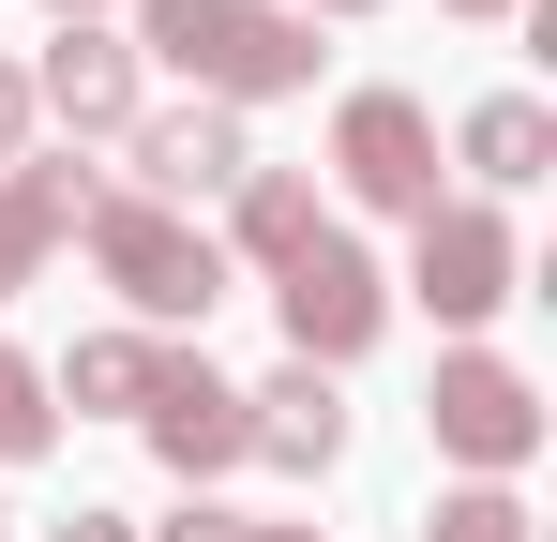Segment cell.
Returning a JSON list of instances; mask_svg holds the SVG:
<instances>
[{
    "label": "cell",
    "instance_id": "6da1fadb",
    "mask_svg": "<svg viewBox=\"0 0 557 542\" xmlns=\"http://www.w3.org/2000/svg\"><path fill=\"white\" fill-rule=\"evenodd\" d=\"M136 61L196 76V106H272V90H317V15L301 0H136L121 30Z\"/></svg>",
    "mask_w": 557,
    "mask_h": 542
},
{
    "label": "cell",
    "instance_id": "7a4b0ae2",
    "mask_svg": "<svg viewBox=\"0 0 557 542\" xmlns=\"http://www.w3.org/2000/svg\"><path fill=\"white\" fill-rule=\"evenodd\" d=\"M91 271L121 286V317L136 332H182V317H211L226 301V242L196 226V211H151V196H91Z\"/></svg>",
    "mask_w": 557,
    "mask_h": 542
},
{
    "label": "cell",
    "instance_id": "3957f363",
    "mask_svg": "<svg viewBox=\"0 0 557 542\" xmlns=\"http://www.w3.org/2000/svg\"><path fill=\"white\" fill-rule=\"evenodd\" d=\"M422 438L453 452L467 482H528V452H543V377L497 347H437V377H422Z\"/></svg>",
    "mask_w": 557,
    "mask_h": 542
},
{
    "label": "cell",
    "instance_id": "277c9868",
    "mask_svg": "<svg viewBox=\"0 0 557 542\" xmlns=\"http://www.w3.org/2000/svg\"><path fill=\"white\" fill-rule=\"evenodd\" d=\"M272 317H286V361H317V377H347V361L392 332V271L347 242V226H317L301 257L272 271Z\"/></svg>",
    "mask_w": 557,
    "mask_h": 542
},
{
    "label": "cell",
    "instance_id": "5b68a950",
    "mask_svg": "<svg viewBox=\"0 0 557 542\" xmlns=\"http://www.w3.org/2000/svg\"><path fill=\"white\" fill-rule=\"evenodd\" d=\"M512 286H528V242H512V211H482V196H437V211L407 226V301H437V332H482Z\"/></svg>",
    "mask_w": 557,
    "mask_h": 542
},
{
    "label": "cell",
    "instance_id": "8992f818",
    "mask_svg": "<svg viewBox=\"0 0 557 542\" xmlns=\"http://www.w3.org/2000/svg\"><path fill=\"white\" fill-rule=\"evenodd\" d=\"M332 181H347V196H362V211H407V226H422V211H437V106H422V90H347V106H332Z\"/></svg>",
    "mask_w": 557,
    "mask_h": 542
},
{
    "label": "cell",
    "instance_id": "52a82bcc",
    "mask_svg": "<svg viewBox=\"0 0 557 542\" xmlns=\"http://www.w3.org/2000/svg\"><path fill=\"white\" fill-rule=\"evenodd\" d=\"M15 76H30V121H61V136H136V121H151V61H136L106 15H61L46 61H15Z\"/></svg>",
    "mask_w": 557,
    "mask_h": 542
},
{
    "label": "cell",
    "instance_id": "ba28073f",
    "mask_svg": "<svg viewBox=\"0 0 557 542\" xmlns=\"http://www.w3.org/2000/svg\"><path fill=\"white\" fill-rule=\"evenodd\" d=\"M121 151H136V196H151V211H196V196H226V181L257 167L242 106H151Z\"/></svg>",
    "mask_w": 557,
    "mask_h": 542
},
{
    "label": "cell",
    "instance_id": "9c48e42d",
    "mask_svg": "<svg viewBox=\"0 0 557 542\" xmlns=\"http://www.w3.org/2000/svg\"><path fill=\"white\" fill-rule=\"evenodd\" d=\"M242 467H286V482H332L347 467V392L317 377V361H286L242 392Z\"/></svg>",
    "mask_w": 557,
    "mask_h": 542
},
{
    "label": "cell",
    "instance_id": "30bf717a",
    "mask_svg": "<svg viewBox=\"0 0 557 542\" xmlns=\"http://www.w3.org/2000/svg\"><path fill=\"white\" fill-rule=\"evenodd\" d=\"M91 196H106V181L76 167V151H15V167H0V301H15L30 271L91 226Z\"/></svg>",
    "mask_w": 557,
    "mask_h": 542
},
{
    "label": "cell",
    "instance_id": "8fae6325",
    "mask_svg": "<svg viewBox=\"0 0 557 542\" xmlns=\"http://www.w3.org/2000/svg\"><path fill=\"white\" fill-rule=\"evenodd\" d=\"M136 422H151V452H166L182 482H226V467H242V392H226L211 361H182V347H166V377H151Z\"/></svg>",
    "mask_w": 557,
    "mask_h": 542
},
{
    "label": "cell",
    "instance_id": "7c38bea8",
    "mask_svg": "<svg viewBox=\"0 0 557 542\" xmlns=\"http://www.w3.org/2000/svg\"><path fill=\"white\" fill-rule=\"evenodd\" d=\"M453 167L482 181V211H497V196H528V181L557 167V106H543V90H482V106L453 121Z\"/></svg>",
    "mask_w": 557,
    "mask_h": 542
},
{
    "label": "cell",
    "instance_id": "4fadbf2b",
    "mask_svg": "<svg viewBox=\"0 0 557 542\" xmlns=\"http://www.w3.org/2000/svg\"><path fill=\"white\" fill-rule=\"evenodd\" d=\"M151 377H166V332H76V347L46 361V407H76V422H136L151 407Z\"/></svg>",
    "mask_w": 557,
    "mask_h": 542
},
{
    "label": "cell",
    "instance_id": "5bb4252c",
    "mask_svg": "<svg viewBox=\"0 0 557 542\" xmlns=\"http://www.w3.org/2000/svg\"><path fill=\"white\" fill-rule=\"evenodd\" d=\"M317 226H332V211H317V167H242V181H226V271H242V257L286 271Z\"/></svg>",
    "mask_w": 557,
    "mask_h": 542
},
{
    "label": "cell",
    "instance_id": "9a60e30c",
    "mask_svg": "<svg viewBox=\"0 0 557 542\" xmlns=\"http://www.w3.org/2000/svg\"><path fill=\"white\" fill-rule=\"evenodd\" d=\"M422 542H543V513H528L512 482H453V497L422 513Z\"/></svg>",
    "mask_w": 557,
    "mask_h": 542
},
{
    "label": "cell",
    "instance_id": "2e32d148",
    "mask_svg": "<svg viewBox=\"0 0 557 542\" xmlns=\"http://www.w3.org/2000/svg\"><path fill=\"white\" fill-rule=\"evenodd\" d=\"M46 438H61V407H46V361H30V347H0V467H30Z\"/></svg>",
    "mask_w": 557,
    "mask_h": 542
},
{
    "label": "cell",
    "instance_id": "e0dca14e",
    "mask_svg": "<svg viewBox=\"0 0 557 542\" xmlns=\"http://www.w3.org/2000/svg\"><path fill=\"white\" fill-rule=\"evenodd\" d=\"M151 542H257V513H211V497H182V528H151Z\"/></svg>",
    "mask_w": 557,
    "mask_h": 542
},
{
    "label": "cell",
    "instance_id": "ac0fdd59",
    "mask_svg": "<svg viewBox=\"0 0 557 542\" xmlns=\"http://www.w3.org/2000/svg\"><path fill=\"white\" fill-rule=\"evenodd\" d=\"M46 542H136V513H106V497H76V513H61Z\"/></svg>",
    "mask_w": 557,
    "mask_h": 542
},
{
    "label": "cell",
    "instance_id": "d6986e66",
    "mask_svg": "<svg viewBox=\"0 0 557 542\" xmlns=\"http://www.w3.org/2000/svg\"><path fill=\"white\" fill-rule=\"evenodd\" d=\"M15 151H30V76L0 61V167H15Z\"/></svg>",
    "mask_w": 557,
    "mask_h": 542
},
{
    "label": "cell",
    "instance_id": "ffe728a7",
    "mask_svg": "<svg viewBox=\"0 0 557 542\" xmlns=\"http://www.w3.org/2000/svg\"><path fill=\"white\" fill-rule=\"evenodd\" d=\"M437 15H528V0H437Z\"/></svg>",
    "mask_w": 557,
    "mask_h": 542
},
{
    "label": "cell",
    "instance_id": "44dd1931",
    "mask_svg": "<svg viewBox=\"0 0 557 542\" xmlns=\"http://www.w3.org/2000/svg\"><path fill=\"white\" fill-rule=\"evenodd\" d=\"M301 15H376V0H301Z\"/></svg>",
    "mask_w": 557,
    "mask_h": 542
},
{
    "label": "cell",
    "instance_id": "7402d4cb",
    "mask_svg": "<svg viewBox=\"0 0 557 542\" xmlns=\"http://www.w3.org/2000/svg\"><path fill=\"white\" fill-rule=\"evenodd\" d=\"M257 542H317V528H272V513H257Z\"/></svg>",
    "mask_w": 557,
    "mask_h": 542
},
{
    "label": "cell",
    "instance_id": "603a6c76",
    "mask_svg": "<svg viewBox=\"0 0 557 542\" xmlns=\"http://www.w3.org/2000/svg\"><path fill=\"white\" fill-rule=\"evenodd\" d=\"M46 15H106V0H46Z\"/></svg>",
    "mask_w": 557,
    "mask_h": 542
}]
</instances>
